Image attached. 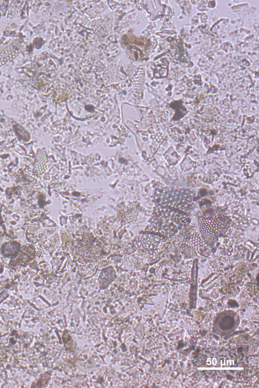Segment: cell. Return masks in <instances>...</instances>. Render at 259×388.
Returning a JSON list of instances; mask_svg holds the SVG:
<instances>
[{
  "mask_svg": "<svg viewBox=\"0 0 259 388\" xmlns=\"http://www.w3.org/2000/svg\"><path fill=\"white\" fill-rule=\"evenodd\" d=\"M162 239V237L156 234L141 233L135 238L134 247L139 253L153 257L157 254Z\"/></svg>",
  "mask_w": 259,
  "mask_h": 388,
  "instance_id": "5",
  "label": "cell"
},
{
  "mask_svg": "<svg viewBox=\"0 0 259 388\" xmlns=\"http://www.w3.org/2000/svg\"><path fill=\"white\" fill-rule=\"evenodd\" d=\"M104 245L91 234L84 235L79 240L74 251L76 260L79 263H95L101 258Z\"/></svg>",
  "mask_w": 259,
  "mask_h": 388,
  "instance_id": "4",
  "label": "cell"
},
{
  "mask_svg": "<svg viewBox=\"0 0 259 388\" xmlns=\"http://www.w3.org/2000/svg\"><path fill=\"white\" fill-rule=\"evenodd\" d=\"M138 213L137 204H131L124 209L122 213V219L126 223H130L136 218Z\"/></svg>",
  "mask_w": 259,
  "mask_h": 388,
  "instance_id": "7",
  "label": "cell"
},
{
  "mask_svg": "<svg viewBox=\"0 0 259 388\" xmlns=\"http://www.w3.org/2000/svg\"><path fill=\"white\" fill-rule=\"evenodd\" d=\"M182 244L190 246L200 256L207 257L209 255L208 247L198 232H194L190 236L184 238Z\"/></svg>",
  "mask_w": 259,
  "mask_h": 388,
  "instance_id": "6",
  "label": "cell"
},
{
  "mask_svg": "<svg viewBox=\"0 0 259 388\" xmlns=\"http://www.w3.org/2000/svg\"><path fill=\"white\" fill-rule=\"evenodd\" d=\"M247 355V348L243 347L203 348L194 356V376L244 378L248 375Z\"/></svg>",
  "mask_w": 259,
  "mask_h": 388,
  "instance_id": "1",
  "label": "cell"
},
{
  "mask_svg": "<svg viewBox=\"0 0 259 388\" xmlns=\"http://www.w3.org/2000/svg\"><path fill=\"white\" fill-rule=\"evenodd\" d=\"M230 219L223 211L212 209L203 212L198 217V225L202 234L208 237L223 234L230 224Z\"/></svg>",
  "mask_w": 259,
  "mask_h": 388,
  "instance_id": "3",
  "label": "cell"
},
{
  "mask_svg": "<svg viewBox=\"0 0 259 388\" xmlns=\"http://www.w3.org/2000/svg\"><path fill=\"white\" fill-rule=\"evenodd\" d=\"M190 220L189 213L158 205L154 209L150 227L152 231L169 237L186 227Z\"/></svg>",
  "mask_w": 259,
  "mask_h": 388,
  "instance_id": "2",
  "label": "cell"
},
{
  "mask_svg": "<svg viewBox=\"0 0 259 388\" xmlns=\"http://www.w3.org/2000/svg\"><path fill=\"white\" fill-rule=\"evenodd\" d=\"M235 314L233 315H227L222 316L220 319V322L223 323L224 324L223 326H220V328L224 331H229L233 328L235 326L236 319H235Z\"/></svg>",
  "mask_w": 259,
  "mask_h": 388,
  "instance_id": "8",
  "label": "cell"
}]
</instances>
